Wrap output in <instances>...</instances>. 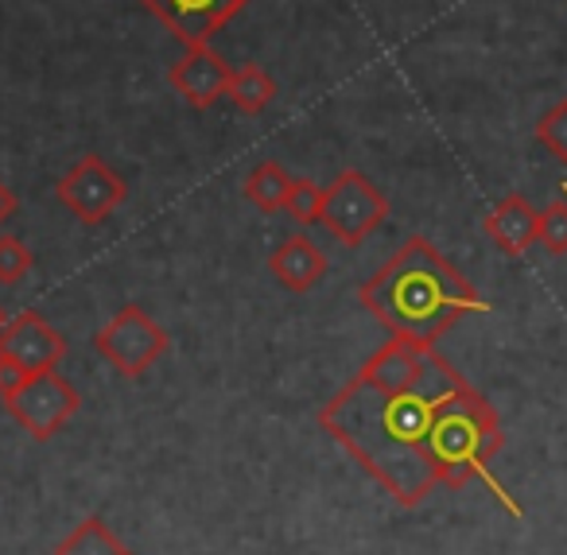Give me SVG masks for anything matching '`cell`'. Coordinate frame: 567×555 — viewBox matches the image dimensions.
<instances>
[{
  "label": "cell",
  "mask_w": 567,
  "mask_h": 555,
  "mask_svg": "<svg viewBox=\"0 0 567 555\" xmlns=\"http://www.w3.org/2000/svg\"><path fill=\"white\" fill-rule=\"evenodd\" d=\"M319 428L389 493L416 508L432 490L489 477L502 451L494 404L435 346L389 338L323 408Z\"/></svg>",
  "instance_id": "obj_1"
},
{
  "label": "cell",
  "mask_w": 567,
  "mask_h": 555,
  "mask_svg": "<svg viewBox=\"0 0 567 555\" xmlns=\"http://www.w3.org/2000/svg\"><path fill=\"white\" fill-rule=\"evenodd\" d=\"M0 400H4L9 415L35 439V443H48L51 435H59L82 408L79 389H74L59 369L28 373L24 381L12 384L9 392H0Z\"/></svg>",
  "instance_id": "obj_4"
},
{
  "label": "cell",
  "mask_w": 567,
  "mask_h": 555,
  "mask_svg": "<svg viewBox=\"0 0 567 555\" xmlns=\"http://www.w3.org/2000/svg\"><path fill=\"white\" fill-rule=\"evenodd\" d=\"M292 175H288V167L276 164V160H260L257 167H252L249 175H245V187L241 195L249 198L257 210L265 214H284V206H288V195H292Z\"/></svg>",
  "instance_id": "obj_12"
},
{
  "label": "cell",
  "mask_w": 567,
  "mask_h": 555,
  "mask_svg": "<svg viewBox=\"0 0 567 555\" xmlns=\"http://www.w3.org/2000/svg\"><path fill=\"white\" fill-rule=\"evenodd\" d=\"M35 268V257L17 234H0V284L17 288L20 280H28V273Z\"/></svg>",
  "instance_id": "obj_16"
},
{
  "label": "cell",
  "mask_w": 567,
  "mask_h": 555,
  "mask_svg": "<svg viewBox=\"0 0 567 555\" xmlns=\"http://www.w3.org/2000/svg\"><path fill=\"white\" fill-rule=\"evenodd\" d=\"M4 322H9V311H4V307H0V330H4Z\"/></svg>",
  "instance_id": "obj_20"
},
{
  "label": "cell",
  "mask_w": 567,
  "mask_h": 555,
  "mask_svg": "<svg viewBox=\"0 0 567 555\" xmlns=\"http://www.w3.org/2000/svg\"><path fill=\"white\" fill-rule=\"evenodd\" d=\"M389 218V198L381 195V187L362 172H339L323 187V214H319V226L342 241L347 249L365 245Z\"/></svg>",
  "instance_id": "obj_3"
},
{
  "label": "cell",
  "mask_w": 567,
  "mask_h": 555,
  "mask_svg": "<svg viewBox=\"0 0 567 555\" xmlns=\"http://www.w3.org/2000/svg\"><path fill=\"white\" fill-rule=\"evenodd\" d=\"M268 273L276 276V284H280L284 291L303 296V291H311V288L323 284L327 253L319 249L308 234H292V237H284V241L272 249V257H268Z\"/></svg>",
  "instance_id": "obj_11"
},
{
  "label": "cell",
  "mask_w": 567,
  "mask_h": 555,
  "mask_svg": "<svg viewBox=\"0 0 567 555\" xmlns=\"http://www.w3.org/2000/svg\"><path fill=\"white\" fill-rule=\"evenodd\" d=\"M533 136H536V144H540V148L548 152L551 160L567 164V97H559V102L551 105L548 113H540Z\"/></svg>",
  "instance_id": "obj_15"
},
{
  "label": "cell",
  "mask_w": 567,
  "mask_h": 555,
  "mask_svg": "<svg viewBox=\"0 0 567 555\" xmlns=\"http://www.w3.org/2000/svg\"><path fill=\"white\" fill-rule=\"evenodd\" d=\"M141 4L183 48H206L249 0H141Z\"/></svg>",
  "instance_id": "obj_7"
},
{
  "label": "cell",
  "mask_w": 567,
  "mask_h": 555,
  "mask_svg": "<svg viewBox=\"0 0 567 555\" xmlns=\"http://www.w3.org/2000/svg\"><path fill=\"white\" fill-rule=\"evenodd\" d=\"M226 97L234 102L237 113H245V117H257V113H265L268 105H272L276 79L265 71V66H257V63L234 66V74H229Z\"/></svg>",
  "instance_id": "obj_13"
},
{
  "label": "cell",
  "mask_w": 567,
  "mask_h": 555,
  "mask_svg": "<svg viewBox=\"0 0 567 555\" xmlns=\"http://www.w3.org/2000/svg\"><path fill=\"white\" fill-rule=\"evenodd\" d=\"M0 358L17 361L28 373L59 369V361L66 358V338L40 311H20L0 330Z\"/></svg>",
  "instance_id": "obj_8"
},
{
  "label": "cell",
  "mask_w": 567,
  "mask_h": 555,
  "mask_svg": "<svg viewBox=\"0 0 567 555\" xmlns=\"http://www.w3.org/2000/svg\"><path fill=\"white\" fill-rule=\"evenodd\" d=\"M17 210H20V198H17V191H12L9 183L0 179V226H9V222L17 218Z\"/></svg>",
  "instance_id": "obj_19"
},
{
  "label": "cell",
  "mask_w": 567,
  "mask_h": 555,
  "mask_svg": "<svg viewBox=\"0 0 567 555\" xmlns=\"http://www.w3.org/2000/svg\"><path fill=\"white\" fill-rule=\"evenodd\" d=\"M540 245L551 257H564L567 253V195L540 210Z\"/></svg>",
  "instance_id": "obj_18"
},
{
  "label": "cell",
  "mask_w": 567,
  "mask_h": 555,
  "mask_svg": "<svg viewBox=\"0 0 567 555\" xmlns=\"http://www.w3.org/2000/svg\"><path fill=\"white\" fill-rule=\"evenodd\" d=\"M94 350L102 353V361L110 369H117L121 377L136 381V377L148 373V369L172 350V335H167L144 307L125 304L94 335Z\"/></svg>",
  "instance_id": "obj_5"
},
{
  "label": "cell",
  "mask_w": 567,
  "mask_h": 555,
  "mask_svg": "<svg viewBox=\"0 0 567 555\" xmlns=\"http://www.w3.org/2000/svg\"><path fill=\"white\" fill-rule=\"evenodd\" d=\"M55 198L82 222V226H102V222H110L113 210L128 198V183H125V175L105 164V156L90 152V156H82L79 164L55 183Z\"/></svg>",
  "instance_id": "obj_6"
},
{
  "label": "cell",
  "mask_w": 567,
  "mask_h": 555,
  "mask_svg": "<svg viewBox=\"0 0 567 555\" xmlns=\"http://www.w3.org/2000/svg\"><path fill=\"white\" fill-rule=\"evenodd\" d=\"M486 237L505 253V257H525L540 241V210L525 195H505L482 222Z\"/></svg>",
  "instance_id": "obj_10"
},
{
  "label": "cell",
  "mask_w": 567,
  "mask_h": 555,
  "mask_svg": "<svg viewBox=\"0 0 567 555\" xmlns=\"http://www.w3.org/2000/svg\"><path fill=\"white\" fill-rule=\"evenodd\" d=\"M358 304L393 338L416 346H435L458 319L489 311L478 288L427 237H409L358 288Z\"/></svg>",
  "instance_id": "obj_2"
},
{
  "label": "cell",
  "mask_w": 567,
  "mask_h": 555,
  "mask_svg": "<svg viewBox=\"0 0 567 555\" xmlns=\"http://www.w3.org/2000/svg\"><path fill=\"white\" fill-rule=\"evenodd\" d=\"M229 74L234 66L206 43V48H187L167 71L172 90L190 105V110H210L214 102H221L229 90Z\"/></svg>",
  "instance_id": "obj_9"
},
{
  "label": "cell",
  "mask_w": 567,
  "mask_h": 555,
  "mask_svg": "<svg viewBox=\"0 0 567 555\" xmlns=\"http://www.w3.org/2000/svg\"><path fill=\"white\" fill-rule=\"evenodd\" d=\"M55 555H133V547H128L102 516H86L79 528H71L59 539Z\"/></svg>",
  "instance_id": "obj_14"
},
{
  "label": "cell",
  "mask_w": 567,
  "mask_h": 555,
  "mask_svg": "<svg viewBox=\"0 0 567 555\" xmlns=\"http://www.w3.org/2000/svg\"><path fill=\"white\" fill-rule=\"evenodd\" d=\"M284 214H288L296 226H319V214H323V187L311 179H296Z\"/></svg>",
  "instance_id": "obj_17"
}]
</instances>
